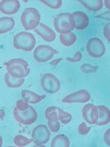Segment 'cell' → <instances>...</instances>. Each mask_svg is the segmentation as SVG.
Segmentation results:
<instances>
[{"label":"cell","instance_id":"4dcf8cb0","mask_svg":"<svg viewBox=\"0 0 110 147\" xmlns=\"http://www.w3.org/2000/svg\"><path fill=\"white\" fill-rule=\"evenodd\" d=\"M103 139H104L106 144L109 146L110 145V129H107L105 131L104 135H103Z\"/></svg>","mask_w":110,"mask_h":147},{"label":"cell","instance_id":"7c38bea8","mask_svg":"<svg viewBox=\"0 0 110 147\" xmlns=\"http://www.w3.org/2000/svg\"><path fill=\"white\" fill-rule=\"evenodd\" d=\"M34 32L40 36L42 37L43 41L47 42H51L55 41V39L57 37V34L50 28L43 23H40L39 26L34 29Z\"/></svg>","mask_w":110,"mask_h":147},{"label":"cell","instance_id":"8992f818","mask_svg":"<svg viewBox=\"0 0 110 147\" xmlns=\"http://www.w3.org/2000/svg\"><path fill=\"white\" fill-rule=\"evenodd\" d=\"M58 51L48 45H39L34 50V58L37 63H45L49 61Z\"/></svg>","mask_w":110,"mask_h":147},{"label":"cell","instance_id":"d6a6232c","mask_svg":"<svg viewBox=\"0 0 110 147\" xmlns=\"http://www.w3.org/2000/svg\"><path fill=\"white\" fill-rule=\"evenodd\" d=\"M0 119L4 120L5 119V111L0 109Z\"/></svg>","mask_w":110,"mask_h":147},{"label":"cell","instance_id":"6da1fadb","mask_svg":"<svg viewBox=\"0 0 110 147\" xmlns=\"http://www.w3.org/2000/svg\"><path fill=\"white\" fill-rule=\"evenodd\" d=\"M13 117L23 125H30L37 119V112L33 107L24 100H19L13 109Z\"/></svg>","mask_w":110,"mask_h":147},{"label":"cell","instance_id":"484cf974","mask_svg":"<svg viewBox=\"0 0 110 147\" xmlns=\"http://www.w3.org/2000/svg\"><path fill=\"white\" fill-rule=\"evenodd\" d=\"M5 66H11V65H20V66H24V67H29L28 66V63H27L26 60L22 59V58H13L11 59L9 61H7L5 63Z\"/></svg>","mask_w":110,"mask_h":147},{"label":"cell","instance_id":"83f0119b","mask_svg":"<svg viewBox=\"0 0 110 147\" xmlns=\"http://www.w3.org/2000/svg\"><path fill=\"white\" fill-rule=\"evenodd\" d=\"M91 128L86 125V123H81L78 127V132L82 136H86L90 132Z\"/></svg>","mask_w":110,"mask_h":147},{"label":"cell","instance_id":"2e32d148","mask_svg":"<svg viewBox=\"0 0 110 147\" xmlns=\"http://www.w3.org/2000/svg\"><path fill=\"white\" fill-rule=\"evenodd\" d=\"M98 109V120L96 125L105 126L110 122V111L105 106H97Z\"/></svg>","mask_w":110,"mask_h":147},{"label":"cell","instance_id":"44dd1931","mask_svg":"<svg viewBox=\"0 0 110 147\" xmlns=\"http://www.w3.org/2000/svg\"><path fill=\"white\" fill-rule=\"evenodd\" d=\"M51 147H69L70 140L65 135H57L55 137L50 144Z\"/></svg>","mask_w":110,"mask_h":147},{"label":"cell","instance_id":"5b68a950","mask_svg":"<svg viewBox=\"0 0 110 147\" xmlns=\"http://www.w3.org/2000/svg\"><path fill=\"white\" fill-rule=\"evenodd\" d=\"M40 86L48 93H56L60 90L59 79L52 73H44L40 78Z\"/></svg>","mask_w":110,"mask_h":147},{"label":"cell","instance_id":"30bf717a","mask_svg":"<svg viewBox=\"0 0 110 147\" xmlns=\"http://www.w3.org/2000/svg\"><path fill=\"white\" fill-rule=\"evenodd\" d=\"M45 117L48 120L49 129L52 132H57L60 129V122L56 112V107H49L45 111Z\"/></svg>","mask_w":110,"mask_h":147},{"label":"cell","instance_id":"4fadbf2b","mask_svg":"<svg viewBox=\"0 0 110 147\" xmlns=\"http://www.w3.org/2000/svg\"><path fill=\"white\" fill-rule=\"evenodd\" d=\"M20 7V3L18 0H3L0 1V11L7 15L15 14Z\"/></svg>","mask_w":110,"mask_h":147},{"label":"cell","instance_id":"ba28073f","mask_svg":"<svg viewBox=\"0 0 110 147\" xmlns=\"http://www.w3.org/2000/svg\"><path fill=\"white\" fill-rule=\"evenodd\" d=\"M50 138V131L46 125H37L32 131V142L35 144V146H43L48 143Z\"/></svg>","mask_w":110,"mask_h":147},{"label":"cell","instance_id":"7402d4cb","mask_svg":"<svg viewBox=\"0 0 110 147\" xmlns=\"http://www.w3.org/2000/svg\"><path fill=\"white\" fill-rule=\"evenodd\" d=\"M60 42L65 47H70L73 45L77 41V36L73 33H67V34H60Z\"/></svg>","mask_w":110,"mask_h":147},{"label":"cell","instance_id":"4316f807","mask_svg":"<svg viewBox=\"0 0 110 147\" xmlns=\"http://www.w3.org/2000/svg\"><path fill=\"white\" fill-rule=\"evenodd\" d=\"M80 70H81L82 72H84L86 74H88V73L96 72V71H98V67H97V66L89 64V63H84V64H82L80 66Z\"/></svg>","mask_w":110,"mask_h":147},{"label":"cell","instance_id":"8fae6325","mask_svg":"<svg viewBox=\"0 0 110 147\" xmlns=\"http://www.w3.org/2000/svg\"><path fill=\"white\" fill-rule=\"evenodd\" d=\"M82 115L85 121L89 124H96L98 120V109L93 104H86L82 109Z\"/></svg>","mask_w":110,"mask_h":147},{"label":"cell","instance_id":"d6986e66","mask_svg":"<svg viewBox=\"0 0 110 147\" xmlns=\"http://www.w3.org/2000/svg\"><path fill=\"white\" fill-rule=\"evenodd\" d=\"M78 2L87 10L92 11H100L103 6L102 0H80Z\"/></svg>","mask_w":110,"mask_h":147},{"label":"cell","instance_id":"1f68e13d","mask_svg":"<svg viewBox=\"0 0 110 147\" xmlns=\"http://www.w3.org/2000/svg\"><path fill=\"white\" fill-rule=\"evenodd\" d=\"M97 17L100 18V19L106 20L109 21V20H110V11H107L106 12H103V13H101V14L98 15Z\"/></svg>","mask_w":110,"mask_h":147},{"label":"cell","instance_id":"9c48e42d","mask_svg":"<svg viewBox=\"0 0 110 147\" xmlns=\"http://www.w3.org/2000/svg\"><path fill=\"white\" fill-rule=\"evenodd\" d=\"M91 99L90 92L86 89H81L77 92H74L72 93L66 95L62 101L63 103H86L88 102Z\"/></svg>","mask_w":110,"mask_h":147},{"label":"cell","instance_id":"ac0fdd59","mask_svg":"<svg viewBox=\"0 0 110 147\" xmlns=\"http://www.w3.org/2000/svg\"><path fill=\"white\" fill-rule=\"evenodd\" d=\"M15 21L11 17L0 18V34H6L14 28Z\"/></svg>","mask_w":110,"mask_h":147},{"label":"cell","instance_id":"277c9868","mask_svg":"<svg viewBox=\"0 0 110 147\" xmlns=\"http://www.w3.org/2000/svg\"><path fill=\"white\" fill-rule=\"evenodd\" d=\"M54 28L60 34L71 33L75 28V23L72 13L63 12L57 15L54 20Z\"/></svg>","mask_w":110,"mask_h":147},{"label":"cell","instance_id":"7a4b0ae2","mask_svg":"<svg viewBox=\"0 0 110 147\" xmlns=\"http://www.w3.org/2000/svg\"><path fill=\"white\" fill-rule=\"evenodd\" d=\"M20 21L25 30L35 29L40 24V14L36 8L34 7L26 8L21 14Z\"/></svg>","mask_w":110,"mask_h":147},{"label":"cell","instance_id":"5bb4252c","mask_svg":"<svg viewBox=\"0 0 110 147\" xmlns=\"http://www.w3.org/2000/svg\"><path fill=\"white\" fill-rule=\"evenodd\" d=\"M72 15L74 20L75 23V28L78 30H83L86 28L88 25H89V18L83 11H74L72 13Z\"/></svg>","mask_w":110,"mask_h":147},{"label":"cell","instance_id":"e575fe53","mask_svg":"<svg viewBox=\"0 0 110 147\" xmlns=\"http://www.w3.org/2000/svg\"><path fill=\"white\" fill-rule=\"evenodd\" d=\"M2 145H3V138L1 136H0V147H1Z\"/></svg>","mask_w":110,"mask_h":147},{"label":"cell","instance_id":"836d02e7","mask_svg":"<svg viewBox=\"0 0 110 147\" xmlns=\"http://www.w3.org/2000/svg\"><path fill=\"white\" fill-rule=\"evenodd\" d=\"M103 4H105L106 7H107L108 10L110 9V6H109V1H108V0H105V1H103Z\"/></svg>","mask_w":110,"mask_h":147},{"label":"cell","instance_id":"f546056e","mask_svg":"<svg viewBox=\"0 0 110 147\" xmlns=\"http://www.w3.org/2000/svg\"><path fill=\"white\" fill-rule=\"evenodd\" d=\"M103 35L107 39V41H110V23H107L103 28Z\"/></svg>","mask_w":110,"mask_h":147},{"label":"cell","instance_id":"603a6c76","mask_svg":"<svg viewBox=\"0 0 110 147\" xmlns=\"http://www.w3.org/2000/svg\"><path fill=\"white\" fill-rule=\"evenodd\" d=\"M56 112H57L59 122H61L63 124H68L72 121V116L70 113H67V112L63 111V109L58 108V107H56Z\"/></svg>","mask_w":110,"mask_h":147},{"label":"cell","instance_id":"52a82bcc","mask_svg":"<svg viewBox=\"0 0 110 147\" xmlns=\"http://www.w3.org/2000/svg\"><path fill=\"white\" fill-rule=\"evenodd\" d=\"M87 54L93 58H100L105 55L106 47L99 38H91L86 43Z\"/></svg>","mask_w":110,"mask_h":147},{"label":"cell","instance_id":"ffe728a7","mask_svg":"<svg viewBox=\"0 0 110 147\" xmlns=\"http://www.w3.org/2000/svg\"><path fill=\"white\" fill-rule=\"evenodd\" d=\"M5 82L8 87L11 88H19L24 84V78H15L10 75L8 72L5 75Z\"/></svg>","mask_w":110,"mask_h":147},{"label":"cell","instance_id":"d4e9b609","mask_svg":"<svg viewBox=\"0 0 110 147\" xmlns=\"http://www.w3.org/2000/svg\"><path fill=\"white\" fill-rule=\"evenodd\" d=\"M40 3L52 9H58L63 5L62 0H40Z\"/></svg>","mask_w":110,"mask_h":147},{"label":"cell","instance_id":"e0dca14e","mask_svg":"<svg viewBox=\"0 0 110 147\" xmlns=\"http://www.w3.org/2000/svg\"><path fill=\"white\" fill-rule=\"evenodd\" d=\"M21 97H22V100H24L28 104H37L42 101L43 100H44L46 96L37 94V93L29 90H23L21 92Z\"/></svg>","mask_w":110,"mask_h":147},{"label":"cell","instance_id":"cb8c5ba5","mask_svg":"<svg viewBox=\"0 0 110 147\" xmlns=\"http://www.w3.org/2000/svg\"><path fill=\"white\" fill-rule=\"evenodd\" d=\"M32 142V138H27L23 135H17L13 138V143L18 147H24Z\"/></svg>","mask_w":110,"mask_h":147},{"label":"cell","instance_id":"3957f363","mask_svg":"<svg viewBox=\"0 0 110 147\" xmlns=\"http://www.w3.org/2000/svg\"><path fill=\"white\" fill-rule=\"evenodd\" d=\"M35 37L28 32H20L13 37V47L19 50L31 51L35 47Z\"/></svg>","mask_w":110,"mask_h":147},{"label":"cell","instance_id":"9a60e30c","mask_svg":"<svg viewBox=\"0 0 110 147\" xmlns=\"http://www.w3.org/2000/svg\"><path fill=\"white\" fill-rule=\"evenodd\" d=\"M5 67L7 72L10 75L19 78H24L28 76V74L30 73L29 67H24V66H20V65H11V66H5Z\"/></svg>","mask_w":110,"mask_h":147},{"label":"cell","instance_id":"f1b7e54d","mask_svg":"<svg viewBox=\"0 0 110 147\" xmlns=\"http://www.w3.org/2000/svg\"><path fill=\"white\" fill-rule=\"evenodd\" d=\"M82 59V53L80 51H77L75 53V55L72 57H67L66 60L68 62H72V63H78L80 62Z\"/></svg>","mask_w":110,"mask_h":147}]
</instances>
